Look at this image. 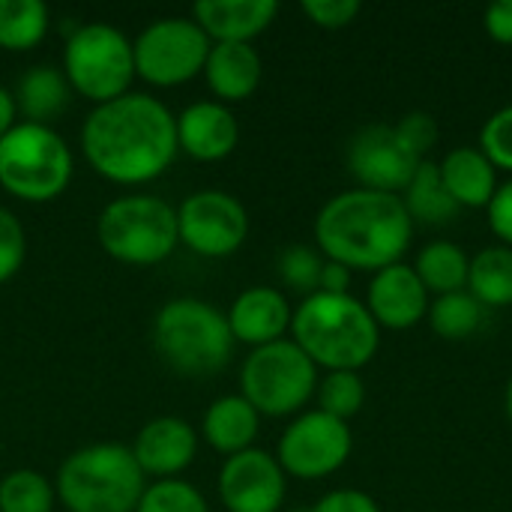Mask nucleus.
Listing matches in <instances>:
<instances>
[{"label":"nucleus","mask_w":512,"mask_h":512,"mask_svg":"<svg viewBox=\"0 0 512 512\" xmlns=\"http://www.w3.org/2000/svg\"><path fill=\"white\" fill-rule=\"evenodd\" d=\"M81 150L96 174L117 186H141L162 177L177 147V117L150 93H123L93 111L81 123Z\"/></svg>","instance_id":"f257e3e1"},{"label":"nucleus","mask_w":512,"mask_h":512,"mask_svg":"<svg viewBox=\"0 0 512 512\" xmlns=\"http://www.w3.org/2000/svg\"><path fill=\"white\" fill-rule=\"evenodd\" d=\"M414 237L402 195L351 189L333 195L315 216V243L327 261L348 270H384L399 264Z\"/></svg>","instance_id":"f03ea898"},{"label":"nucleus","mask_w":512,"mask_h":512,"mask_svg":"<svg viewBox=\"0 0 512 512\" xmlns=\"http://www.w3.org/2000/svg\"><path fill=\"white\" fill-rule=\"evenodd\" d=\"M291 336L303 354L327 372H360L381 345V327L366 303L351 294L315 291L303 297L291 318Z\"/></svg>","instance_id":"7ed1b4c3"},{"label":"nucleus","mask_w":512,"mask_h":512,"mask_svg":"<svg viewBox=\"0 0 512 512\" xmlns=\"http://www.w3.org/2000/svg\"><path fill=\"white\" fill-rule=\"evenodd\" d=\"M144 471L126 444H90L63 459L54 492L66 512H135L144 498Z\"/></svg>","instance_id":"20e7f679"},{"label":"nucleus","mask_w":512,"mask_h":512,"mask_svg":"<svg viewBox=\"0 0 512 512\" xmlns=\"http://www.w3.org/2000/svg\"><path fill=\"white\" fill-rule=\"evenodd\" d=\"M234 345L225 312L207 300L177 297L153 318V348L180 375H213L225 369Z\"/></svg>","instance_id":"39448f33"},{"label":"nucleus","mask_w":512,"mask_h":512,"mask_svg":"<svg viewBox=\"0 0 512 512\" xmlns=\"http://www.w3.org/2000/svg\"><path fill=\"white\" fill-rule=\"evenodd\" d=\"M72 174V147L54 126L18 120L0 141V189L18 201H54L69 189Z\"/></svg>","instance_id":"423d86ee"},{"label":"nucleus","mask_w":512,"mask_h":512,"mask_svg":"<svg viewBox=\"0 0 512 512\" xmlns=\"http://www.w3.org/2000/svg\"><path fill=\"white\" fill-rule=\"evenodd\" d=\"M96 240L108 258L129 267L162 264L177 246V207L156 195H120L96 219Z\"/></svg>","instance_id":"0eeeda50"},{"label":"nucleus","mask_w":512,"mask_h":512,"mask_svg":"<svg viewBox=\"0 0 512 512\" xmlns=\"http://www.w3.org/2000/svg\"><path fill=\"white\" fill-rule=\"evenodd\" d=\"M63 75L69 87L93 105L120 99L135 78L132 39L108 21L75 27L63 48Z\"/></svg>","instance_id":"6e6552de"},{"label":"nucleus","mask_w":512,"mask_h":512,"mask_svg":"<svg viewBox=\"0 0 512 512\" xmlns=\"http://www.w3.org/2000/svg\"><path fill=\"white\" fill-rule=\"evenodd\" d=\"M318 390V366L294 339H279L252 354L240 366V396L261 417H288L306 408Z\"/></svg>","instance_id":"1a4fd4ad"},{"label":"nucleus","mask_w":512,"mask_h":512,"mask_svg":"<svg viewBox=\"0 0 512 512\" xmlns=\"http://www.w3.org/2000/svg\"><path fill=\"white\" fill-rule=\"evenodd\" d=\"M210 36L183 15H168L150 21L132 42L135 75L153 87H177L204 72Z\"/></svg>","instance_id":"9d476101"},{"label":"nucleus","mask_w":512,"mask_h":512,"mask_svg":"<svg viewBox=\"0 0 512 512\" xmlns=\"http://www.w3.org/2000/svg\"><path fill=\"white\" fill-rule=\"evenodd\" d=\"M351 447H354V438H351L348 423L315 408V411L300 414L282 432L276 459L288 477L324 480L348 462Z\"/></svg>","instance_id":"9b49d317"},{"label":"nucleus","mask_w":512,"mask_h":512,"mask_svg":"<svg viewBox=\"0 0 512 512\" xmlns=\"http://www.w3.org/2000/svg\"><path fill=\"white\" fill-rule=\"evenodd\" d=\"M177 234L201 258H228L249 237V213L231 192L201 189L177 207Z\"/></svg>","instance_id":"f8f14e48"},{"label":"nucleus","mask_w":512,"mask_h":512,"mask_svg":"<svg viewBox=\"0 0 512 512\" xmlns=\"http://www.w3.org/2000/svg\"><path fill=\"white\" fill-rule=\"evenodd\" d=\"M288 492V474L267 450L249 447L228 456L219 471V501L228 512H279Z\"/></svg>","instance_id":"ddd939ff"},{"label":"nucleus","mask_w":512,"mask_h":512,"mask_svg":"<svg viewBox=\"0 0 512 512\" xmlns=\"http://www.w3.org/2000/svg\"><path fill=\"white\" fill-rule=\"evenodd\" d=\"M420 159L405 150L396 129L387 123L363 126L348 144V171L360 183V189L399 195L411 183Z\"/></svg>","instance_id":"4468645a"},{"label":"nucleus","mask_w":512,"mask_h":512,"mask_svg":"<svg viewBox=\"0 0 512 512\" xmlns=\"http://www.w3.org/2000/svg\"><path fill=\"white\" fill-rule=\"evenodd\" d=\"M366 309L378 327L408 330L429 315V291L411 264H390L378 270L366 288Z\"/></svg>","instance_id":"2eb2a0df"},{"label":"nucleus","mask_w":512,"mask_h":512,"mask_svg":"<svg viewBox=\"0 0 512 512\" xmlns=\"http://www.w3.org/2000/svg\"><path fill=\"white\" fill-rule=\"evenodd\" d=\"M129 450L144 477L174 480L195 462L198 432L180 417H156L141 426Z\"/></svg>","instance_id":"dca6fc26"},{"label":"nucleus","mask_w":512,"mask_h":512,"mask_svg":"<svg viewBox=\"0 0 512 512\" xmlns=\"http://www.w3.org/2000/svg\"><path fill=\"white\" fill-rule=\"evenodd\" d=\"M240 144L234 111L216 99L192 102L177 117V147L198 162H219Z\"/></svg>","instance_id":"f3484780"},{"label":"nucleus","mask_w":512,"mask_h":512,"mask_svg":"<svg viewBox=\"0 0 512 512\" xmlns=\"http://www.w3.org/2000/svg\"><path fill=\"white\" fill-rule=\"evenodd\" d=\"M225 318H228L234 342L261 348V345L285 339V333L291 330L294 309L279 288L252 285L243 294H237Z\"/></svg>","instance_id":"a211bd4d"},{"label":"nucleus","mask_w":512,"mask_h":512,"mask_svg":"<svg viewBox=\"0 0 512 512\" xmlns=\"http://www.w3.org/2000/svg\"><path fill=\"white\" fill-rule=\"evenodd\" d=\"M276 15V0H201L192 6V21L210 36V42H252Z\"/></svg>","instance_id":"6ab92c4d"},{"label":"nucleus","mask_w":512,"mask_h":512,"mask_svg":"<svg viewBox=\"0 0 512 512\" xmlns=\"http://www.w3.org/2000/svg\"><path fill=\"white\" fill-rule=\"evenodd\" d=\"M201 75L207 78L216 102L228 105L243 102L258 90L264 78V63L252 42H213Z\"/></svg>","instance_id":"aec40b11"},{"label":"nucleus","mask_w":512,"mask_h":512,"mask_svg":"<svg viewBox=\"0 0 512 512\" xmlns=\"http://www.w3.org/2000/svg\"><path fill=\"white\" fill-rule=\"evenodd\" d=\"M258 429H261V414L240 393L216 399L201 420L204 441L222 456H237L249 450L258 438Z\"/></svg>","instance_id":"412c9836"},{"label":"nucleus","mask_w":512,"mask_h":512,"mask_svg":"<svg viewBox=\"0 0 512 512\" xmlns=\"http://www.w3.org/2000/svg\"><path fill=\"white\" fill-rule=\"evenodd\" d=\"M441 180L459 207H489L498 192V168L483 156L480 147H456L438 162Z\"/></svg>","instance_id":"4be33fe9"},{"label":"nucleus","mask_w":512,"mask_h":512,"mask_svg":"<svg viewBox=\"0 0 512 512\" xmlns=\"http://www.w3.org/2000/svg\"><path fill=\"white\" fill-rule=\"evenodd\" d=\"M69 96H72V87L63 69L48 66V63L30 66L15 87L18 114H24L27 123H42V126H51V120H57L66 111Z\"/></svg>","instance_id":"5701e85b"},{"label":"nucleus","mask_w":512,"mask_h":512,"mask_svg":"<svg viewBox=\"0 0 512 512\" xmlns=\"http://www.w3.org/2000/svg\"><path fill=\"white\" fill-rule=\"evenodd\" d=\"M402 204H405L411 222H423V225L453 222L459 216V210H462L453 201V195L447 192V186L441 180V168L432 159L420 162V168L414 171L411 183L402 192Z\"/></svg>","instance_id":"b1692460"},{"label":"nucleus","mask_w":512,"mask_h":512,"mask_svg":"<svg viewBox=\"0 0 512 512\" xmlns=\"http://www.w3.org/2000/svg\"><path fill=\"white\" fill-rule=\"evenodd\" d=\"M423 282V288L429 294H456V291H468V270H471V258L462 246L450 243V240H432L420 249L417 261L411 264Z\"/></svg>","instance_id":"393cba45"},{"label":"nucleus","mask_w":512,"mask_h":512,"mask_svg":"<svg viewBox=\"0 0 512 512\" xmlns=\"http://www.w3.org/2000/svg\"><path fill=\"white\" fill-rule=\"evenodd\" d=\"M468 291L486 309L512 306V249L510 246H486L471 258Z\"/></svg>","instance_id":"a878e982"},{"label":"nucleus","mask_w":512,"mask_h":512,"mask_svg":"<svg viewBox=\"0 0 512 512\" xmlns=\"http://www.w3.org/2000/svg\"><path fill=\"white\" fill-rule=\"evenodd\" d=\"M426 318H429V327L435 330V336H441L447 342H462V339H471L483 327L486 306L471 291H456V294L435 297L429 303Z\"/></svg>","instance_id":"bb28decb"},{"label":"nucleus","mask_w":512,"mask_h":512,"mask_svg":"<svg viewBox=\"0 0 512 512\" xmlns=\"http://www.w3.org/2000/svg\"><path fill=\"white\" fill-rule=\"evenodd\" d=\"M48 33V6L42 0H0V48L30 51Z\"/></svg>","instance_id":"cd10ccee"},{"label":"nucleus","mask_w":512,"mask_h":512,"mask_svg":"<svg viewBox=\"0 0 512 512\" xmlns=\"http://www.w3.org/2000/svg\"><path fill=\"white\" fill-rule=\"evenodd\" d=\"M57 492L39 471L18 468L0 480V512H51Z\"/></svg>","instance_id":"c85d7f7f"},{"label":"nucleus","mask_w":512,"mask_h":512,"mask_svg":"<svg viewBox=\"0 0 512 512\" xmlns=\"http://www.w3.org/2000/svg\"><path fill=\"white\" fill-rule=\"evenodd\" d=\"M318 411L348 423L357 417L366 405V384L360 372H327L324 381H318Z\"/></svg>","instance_id":"c756f323"},{"label":"nucleus","mask_w":512,"mask_h":512,"mask_svg":"<svg viewBox=\"0 0 512 512\" xmlns=\"http://www.w3.org/2000/svg\"><path fill=\"white\" fill-rule=\"evenodd\" d=\"M135 512H210L207 498L186 480H156L144 489Z\"/></svg>","instance_id":"7c9ffc66"},{"label":"nucleus","mask_w":512,"mask_h":512,"mask_svg":"<svg viewBox=\"0 0 512 512\" xmlns=\"http://www.w3.org/2000/svg\"><path fill=\"white\" fill-rule=\"evenodd\" d=\"M324 270V255L312 246H288L279 255V279L297 294H315Z\"/></svg>","instance_id":"2f4dec72"},{"label":"nucleus","mask_w":512,"mask_h":512,"mask_svg":"<svg viewBox=\"0 0 512 512\" xmlns=\"http://www.w3.org/2000/svg\"><path fill=\"white\" fill-rule=\"evenodd\" d=\"M480 150L498 171L512 174V105H504L483 123Z\"/></svg>","instance_id":"473e14b6"},{"label":"nucleus","mask_w":512,"mask_h":512,"mask_svg":"<svg viewBox=\"0 0 512 512\" xmlns=\"http://www.w3.org/2000/svg\"><path fill=\"white\" fill-rule=\"evenodd\" d=\"M27 258V231L21 225V219L0 207V285L9 282Z\"/></svg>","instance_id":"72a5a7b5"},{"label":"nucleus","mask_w":512,"mask_h":512,"mask_svg":"<svg viewBox=\"0 0 512 512\" xmlns=\"http://www.w3.org/2000/svg\"><path fill=\"white\" fill-rule=\"evenodd\" d=\"M396 135L399 141L405 144V150L411 156H417L420 162L426 159V153L438 144V120L426 111H411L405 114L396 126Z\"/></svg>","instance_id":"f704fd0d"},{"label":"nucleus","mask_w":512,"mask_h":512,"mask_svg":"<svg viewBox=\"0 0 512 512\" xmlns=\"http://www.w3.org/2000/svg\"><path fill=\"white\" fill-rule=\"evenodd\" d=\"M303 12L312 24L324 30H342L354 24V18L363 12L360 0H303Z\"/></svg>","instance_id":"c9c22d12"},{"label":"nucleus","mask_w":512,"mask_h":512,"mask_svg":"<svg viewBox=\"0 0 512 512\" xmlns=\"http://www.w3.org/2000/svg\"><path fill=\"white\" fill-rule=\"evenodd\" d=\"M309 512H381L378 501L360 489H336L327 492Z\"/></svg>","instance_id":"e433bc0d"},{"label":"nucleus","mask_w":512,"mask_h":512,"mask_svg":"<svg viewBox=\"0 0 512 512\" xmlns=\"http://www.w3.org/2000/svg\"><path fill=\"white\" fill-rule=\"evenodd\" d=\"M486 213H489V228L495 231V237L504 240V246L512 249V177L498 186Z\"/></svg>","instance_id":"4c0bfd02"},{"label":"nucleus","mask_w":512,"mask_h":512,"mask_svg":"<svg viewBox=\"0 0 512 512\" xmlns=\"http://www.w3.org/2000/svg\"><path fill=\"white\" fill-rule=\"evenodd\" d=\"M483 27H486V33H489L495 42L512 45V0L492 3V6L483 12Z\"/></svg>","instance_id":"58836bf2"},{"label":"nucleus","mask_w":512,"mask_h":512,"mask_svg":"<svg viewBox=\"0 0 512 512\" xmlns=\"http://www.w3.org/2000/svg\"><path fill=\"white\" fill-rule=\"evenodd\" d=\"M351 288V270L336 264V261H327L324 258V270H321V282H318V291L324 294H348Z\"/></svg>","instance_id":"ea45409f"},{"label":"nucleus","mask_w":512,"mask_h":512,"mask_svg":"<svg viewBox=\"0 0 512 512\" xmlns=\"http://www.w3.org/2000/svg\"><path fill=\"white\" fill-rule=\"evenodd\" d=\"M18 123V105H15V93L0 87V141L15 129Z\"/></svg>","instance_id":"a19ab883"},{"label":"nucleus","mask_w":512,"mask_h":512,"mask_svg":"<svg viewBox=\"0 0 512 512\" xmlns=\"http://www.w3.org/2000/svg\"><path fill=\"white\" fill-rule=\"evenodd\" d=\"M504 405H507V417H510V423H512V378H510V384H507V396H504Z\"/></svg>","instance_id":"79ce46f5"}]
</instances>
